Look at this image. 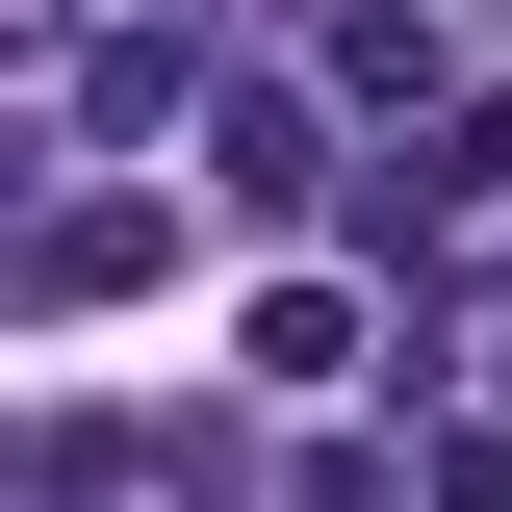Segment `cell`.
Wrapping results in <instances>:
<instances>
[{
	"instance_id": "obj_4",
	"label": "cell",
	"mask_w": 512,
	"mask_h": 512,
	"mask_svg": "<svg viewBox=\"0 0 512 512\" xmlns=\"http://www.w3.org/2000/svg\"><path fill=\"white\" fill-rule=\"evenodd\" d=\"M333 103H359V128H436V26L359 0V26H333Z\"/></svg>"
},
{
	"instance_id": "obj_5",
	"label": "cell",
	"mask_w": 512,
	"mask_h": 512,
	"mask_svg": "<svg viewBox=\"0 0 512 512\" xmlns=\"http://www.w3.org/2000/svg\"><path fill=\"white\" fill-rule=\"evenodd\" d=\"M282 512H436V461H384V436H308V461H282Z\"/></svg>"
},
{
	"instance_id": "obj_2",
	"label": "cell",
	"mask_w": 512,
	"mask_h": 512,
	"mask_svg": "<svg viewBox=\"0 0 512 512\" xmlns=\"http://www.w3.org/2000/svg\"><path fill=\"white\" fill-rule=\"evenodd\" d=\"M205 180L308 205V180H333V103H308V77H205Z\"/></svg>"
},
{
	"instance_id": "obj_6",
	"label": "cell",
	"mask_w": 512,
	"mask_h": 512,
	"mask_svg": "<svg viewBox=\"0 0 512 512\" xmlns=\"http://www.w3.org/2000/svg\"><path fill=\"white\" fill-rule=\"evenodd\" d=\"M410 461H436V512H512V436H487V410H461V436H410Z\"/></svg>"
},
{
	"instance_id": "obj_7",
	"label": "cell",
	"mask_w": 512,
	"mask_h": 512,
	"mask_svg": "<svg viewBox=\"0 0 512 512\" xmlns=\"http://www.w3.org/2000/svg\"><path fill=\"white\" fill-rule=\"evenodd\" d=\"M154 26H205V0H154Z\"/></svg>"
},
{
	"instance_id": "obj_1",
	"label": "cell",
	"mask_w": 512,
	"mask_h": 512,
	"mask_svg": "<svg viewBox=\"0 0 512 512\" xmlns=\"http://www.w3.org/2000/svg\"><path fill=\"white\" fill-rule=\"evenodd\" d=\"M154 256H180V205H154V180H77L52 231H26V333H77V308H128Z\"/></svg>"
},
{
	"instance_id": "obj_3",
	"label": "cell",
	"mask_w": 512,
	"mask_h": 512,
	"mask_svg": "<svg viewBox=\"0 0 512 512\" xmlns=\"http://www.w3.org/2000/svg\"><path fill=\"white\" fill-rule=\"evenodd\" d=\"M231 359L282 384V410H308V384H359V282H256V308H231Z\"/></svg>"
}]
</instances>
